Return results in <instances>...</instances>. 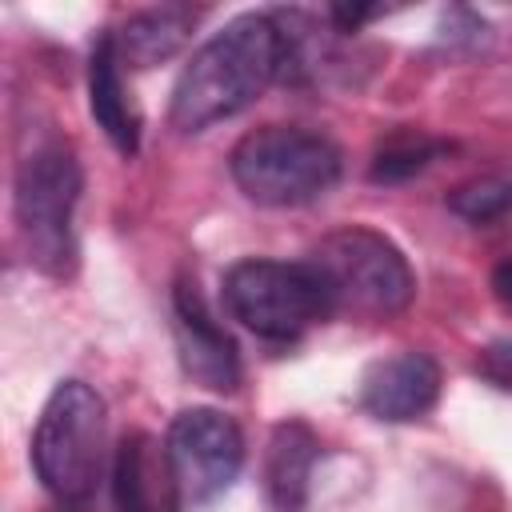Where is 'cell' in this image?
<instances>
[{
	"label": "cell",
	"mask_w": 512,
	"mask_h": 512,
	"mask_svg": "<svg viewBox=\"0 0 512 512\" xmlns=\"http://www.w3.org/2000/svg\"><path fill=\"white\" fill-rule=\"evenodd\" d=\"M284 68V36L276 12H244L212 32L184 64L172 88V128L204 132L264 96Z\"/></svg>",
	"instance_id": "obj_1"
},
{
	"label": "cell",
	"mask_w": 512,
	"mask_h": 512,
	"mask_svg": "<svg viewBox=\"0 0 512 512\" xmlns=\"http://www.w3.org/2000/svg\"><path fill=\"white\" fill-rule=\"evenodd\" d=\"M236 188L268 208H296L328 196L344 172L340 148L300 124H264L236 140L228 156Z\"/></svg>",
	"instance_id": "obj_2"
},
{
	"label": "cell",
	"mask_w": 512,
	"mask_h": 512,
	"mask_svg": "<svg viewBox=\"0 0 512 512\" xmlns=\"http://www.w3.org/2000/svg\"><path fill=\"white\" fill-rule=\"evenodd\" d=\"M32 468L60 504H80L96 492L108 460V412L92 384L60 380L32 432Z\"/></svg>",
	"instance_id": "obj_3"
},
{
	"label": "cell",
	"mask_w": 512,
	"mask_h": 512,
	"mask_svg": "<svg viewBox=\"0 0 512 512\" xmlns=\"http://www.w3.org/2000/svg\"><path fill=\"white\" fill-rule=\"evenodd\" d=\"M308 264L324 284L328 308L360 320H388L404 312L416 292L408 256L384 232L364 224L328 232L312 248Z\"/></svg>",
	"instance_id": "obj_4"
},
{
	"label": "cell",
	"mask_w": 512,
	"mask_h": 512,
	"mask_svg": "<svg viewBox=\"0 0 512 512\" xmlns=\"http://www.w3.org/2000/svg\"><path fill=\"white\" fill-rule=\"evenodd\" d=\"M80 160L64 140H44L16 164V228L28 260L48 276H72L76 268V204H80Z\"/></svg>",
	"instance_id": "obj_5"
},
{
	"label": "cell",
	"mask_w": 512,
	"mask_h": 512,
	"mask_svg": "<svg viewBox=\"0 0 512 512\" xmlns=\"http://www.w3.org/2000/svg\"><path fill=\"white\" fill-rule=\"evenodd\" d=\"M228 312L264 340H296L324 316H332L320 276L308 260L284 264L268 256H252L228 268L224 276Z\"/></svg>",
	"instance_id": "obj_6"
},
{
	"label": "cell",
	"mask_w": 512,
	"mask_h": 512,
	"mask_svg": "<svg viewBox=\"0 0 512 512\" xmlns=\"http://www.w3.org/2000/svg\"><path fill=\"white\" fill-rule=\"evenodd\" d=\"M168 464L184 492V504H212L228 492L244 468V436L232 416L216 408H184L172 416L168 436Z\"/></svg>",
	"instance_id": "obj_7"
},
{
	"label": "cell",
	"mask_w": 512,
	"mask_h": 512,
	"mask_svg": "<svg viewBox=\"0 0 512 512\" xmlns=\"http://www.w3.org/2000/svg\"><path fill=\"white\" fill-rule=\"evenodd\" d=\"M172 332L180 368L212 392H232L240 384V356L232 336L216 324L204 296L196 292V280H176L172 288Z\"/></svg>",
	"instance_id": "obj_8"
},
{
	"label": "cell",
	"mask_w": 512,
	"mask_h": 512,
	"mask_svg": "<svg viewBox=\"0 0 512 512\" xmlns=\"http://www.w3.org/2000/svg\"><path fill=\"white\" fill-rule=\"evenodd\" d=\"M440 400V364L428 352L404 348L368 364L360 380V408L384 424H408Z\"/></svg>",
	"instance_id": "obj_9"
},
{
	"label": "cell",
	"mask_w": 512,
	"mask_h": 512,
	"mask_svg": "<svg viewBox=\"0 0 512 512\" xmlns=\"http://www.w3.org/2000/svg\"><path fill=\"white\" fill-rule=\"evenodd\" d=\"M116 512H180L184 492L168 464V448L152 432H128L112 456Z\"/></svg>",
	"instance_id": "obj_10"
},
{
	"label": "cell",
	"mask_w": 512,
	"mask_h": 512,
	"mask_svg": "<svg viewBox=\"0 0 512 512\" xmlns=\"http://www.w3.org/2000/svg\"><path fill=\"white\" fill-rule=\"evenodd\" d=\"M88 112L100 132L112 140L120 156L140 152V112L124 84V60L116 48V32H100L88 56Z\"/></svg>",
	"instance_id": "obj_11"
},
{
	"label": "cell",
	"mask_w": 512,
	"mask_h": 512,
	"mask_svg": "<svg viewBox=\"0 0 512 512\" xmlns=\"http://www.w3.org/2000/svg\"><path fill=\"white\" fill-rule=\"evenodd\" d=\"M320 440L304 420H280L264 444V500L268 512H304Z\"/></svg>",
	"instance_id": "obj_12"
},
{
	"label": "cell",
	"mask_w": 512,
	"mask_h": 512,
	"mask_svg": "<svg viewBox=\"0 0 512 512\" xmlns=\"http://www.w3.org/2000/svg\"><path fill=\"white\" fill-rule=\"evenodd\" d=\"M192 24H196V12L184 4L144 8V12L128 16V24L116 32L120 60L128 68H156L184 48V40L192 36Z\"/></svg>",
	"instance_id": "obj_13"
},
{
	"label": "cell",
	"mask_w": 512,
	"mask_h": 512,
	"mask_svg": "<svg viewBox=\"0 0 512 512\" xmlns=\"http://www.w3.org/2000/svg\"><path fill=\"white\" fill-rule=\"evenodd\" d=\"M444 152H448L444 140L416 132V128H400L388 140H380V148L372 152L368 176H372V184H404V180L420 176L424 168H432Z\"/></svg>",
	"instance_id": "obj_14"
},
{
	"label": "cell",
	"mask_w": 512,
	"mask_h": 512,
	"mask_svg": "<svg viewBox=\"0 0 512 512\" xmlns=\"http://www.w3.org/2000/svg\"><path fill=\"white\" fill-rule=\"evenodd\" d=\"M448 208L468 224H492L504 212H512V176L508 172L476 176L448 192Z\"/></svg>",
	"instance_id": "obj_15"
},
{
	"label": "cell",
	"mask_w": 512,
	"mask_h": 512,
	"mask_svg": "<svg viewBox=\"0 0 512 512\" xmlns=\"http://www.w3.org/2000/svg\"><path fill=\"white\" fill-rule=\"evenodd\" d=\"M476 376L500 392H512V340H492L476 356Z\"/></svg>",
	"instance_id": "obj_16"
},
{
	"label": "cell",
	"mask_w": 512,
	"mask_h": 512,
	"mask_svg": "<svg viewBox=\"0 0 512 512\" xmlns=\"http://www.w3.org/2000/svg\"><path fill=\"white\" fill-rule=\"evenodd\" d=\"M492 292L500 304H512V256H504L496 268H492Z\"/></svg>",
	"instance_id": "obj_17"
},
{
	"label": "cell",
	"mask_w": 512,
	"mask_h": 512,
	"mask_svg": "<svg viewBox=\"0 0 512 512\" xmlns=\"http://www.w3.org/2000/svg\"><path fill=\"white\" fill-rule=\"evenodd\" d=\"M60 512H64V508H60Z\"/></svg>",
	"instance_id": "obj_18"
}]
</instances>
